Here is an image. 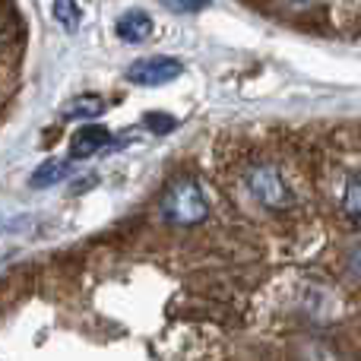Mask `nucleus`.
Listing matches in <instances>:
<instances>
[{
  "mask_svg": "<svg viewBox=\"0 0 361 361\" xmlns=\"http://www.w3.org/2000/svg\"><path fill=\"white\" fill-rule=\"evenodd\" d=\"M209 216V200L193 178H178L162 197V219L180 228L200 225Z\"/></svg>",
  "mask_w": 361,
  "mask_h": 361,
  "instance_id": "1",
  "label": "nucleus"
},
{
  "mask_svg": "<svg viewBox=\"0 0 361 361\" xmlns=\"http://www.w3.org/2000/svg\"><path fill=\"white\" fill-rule=\"evenodd\" d=\"M247 187L267 209H288V206H295L292 190L282 180L279 169H273V165H254L247 171Z\"/></svg>",
  "mask_w": 361,
  "mask_h": 361,
  "instance_id": "2",
  "label": "nucleus"
},
{
  "mask_svg": "<svg viewBox=\"0 0 361 361\" xmlns=\"http://www.w3.org/2000/svg\"><path fill=\"white\" fill-rule=\"evenodd\" d=\"M180 73H184V63L178 57H162V54L143 57V61L127 67V80L137 82V86H165V82L178 80Z\"/></svg>",
  "mask_w": 361,
  "mask_h": 361,
  "instance_id": "3",
  "label": "nucleus"
},
{
  "mask_svg": "<svg viewBox=\"0 0 361 361\" xmlns=\"http://www.w3.org/2000/svg\"><path fill=\"white\" fill-rule=\"evenodd\" d=\"M111 143V130L102 124H86L76 130L73 143H70V156L73 159H89L95 156V152H102L105 146Z\"/></svg>",
  "mask_w": 361,
  "mask_h": 361,
  "instance_id": "4",
  "label": "nucleus"
},
{
  "mask_svg": "<svg viewBox=\"0 0 361 361\" xmlns=\"http://www.w3.org/2000/svg\"><path fill=\"white\" fill-rule=\"evenodd\" d=\"M114 32H118L121 42L140 44V42H146V38L152 35V19H149V13H143V10H127L124 16L118 19Z\"/></svg>",
  "mask_w": 361,
  "mask_h": 361,
  "instance_id": "5",
  "label": "nucleus"
},
{
  "mask_svg": "<svg viewBox=\"0 0 361 361\" xmlns=\"http://www.w3.org/2000/svg\"><path fill=\"white\" fill-rule=\"evenodd\" d=\"M102 111H105V99H99V95H76L61 108L63 121H89L99 118Z\"/></svg>",
  "mask_w": 361,
  "mask_h": 361,
  "instance_id": "6",
  "label": "nucleus"
},
{
  "mask_svg": "<svg viewBox=\"0 0 361 361\" xmlns=\"http://www.w3.org/2000/svg\"><path fill=\"white\" fill-rule=\"evenodd\" d=\"M67 175H70V165L63 162V159H48V162H44L42 169L32 171L29 187H35V190H44V187L61 184V180L67 178Z\"/></svg>",
  "mask_w": 361,
  "mask_h": 361,
  "instance_id": "7",
  "label": "nucleus"
},
{
  "mask_svg": "<svg viewBox=\"0 0 361 361\" xmlns=\"http://www.w3.org/2000/svg\"><path fill=\"white\" fill-rule=\"evenodd\" d=\"M343 212L352 219L355 225H361V171L349 178L345 184V193H343Z\"/></svg>",
  "mask_w": 361,
  "mask_h": 361,
  "instance_id": "8",
  "label": "nucleus"
},
{
  "mask_svg": "<svg viewBox=\"0 0 361 361\" xmlns=\"http://www.w3.org/2000/svg\"><path fill=\"white\" fill-rule=\"evenodd\" d=\"M54 19L63 25L67 32H76L80 29V6H76V0H54Z\"/></svg>",
  "mask_w": 361,
  "mask_h": 361,
  "instance_id": "9",
  "label": "nucleus"
},
{
  "mask_svg": "<svg viewBox=\"0 0 361 361\" xmlns=\"http://www.w3.org/2000/svg\"><path fill=\"white\" fill-rule=\"evenodd\" d=\"M143 124L149 127L152 133H169V130H175V124H178V121L171 118V114H162V111H149V114H146V118H143Z\"/></svg>",
  "mask_w": 361,
  "mask_h": 361,
  "instance_id": "10",
  "label": "nucleus"
},
{
  "mask_svg": "<svg viewBox=\"0 0 361 361\" xmlns=\"http://www.w3.org/2000/svg\"><path fill=\"white\" fill-rule=\"evenodd\" d=\"M169 6H175L180 13H197V10H206L209 6V0H165Z\"/></svg>",
  "mask_w": 361,
  "mask_h": 361,
  "instance_id": "11",
  "label": "nucleus"
},
{
  "mask_svg": "<svg viewBox=\"0 0 361 361\" xmlns=\"http://www.w3.org/2000/svg\"><path fill=\"white\" fill-rule=\"evenodd\" d=\"M349 267H352V276H355V282H358V286H361V244H358V247H355V254H352Z\"/></svg>",
  "mask_w": 361,
  "mask_h": 361,
  "instance_id": "12",
  "label": "nucleus"
}]
</instances>
